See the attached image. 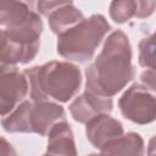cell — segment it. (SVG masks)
Wrapping results in <instances>:
<instances>
[{
	"instance_id": "3957f363",
	"label": "cell",
	"mask_w": 156,
	"mask_h": 156,
	"mask_svg": "<svg viewBox=\"0 0 156 156\" xmlns=\"http://www.w3.org/2000/svg\"><path fill=\"white\" fill-rule=\"evenodd\" d=\"M111 26L105 16L94 13L57 35L56 51L63 58L78 63L89 62Z\"/></svg>"
},
{
	"instance_id": "e0dca14e",
	"label": "cell",
	"mask_w": 156,
	"mask_h": 156,
	"mask_svg": "<svg viewBox=\"0 0 156 156\" xmlns=\"http://www.w3.org/2000/svg\"><path fill=\"white\" fill-rule=\"evenodd\" d=\"M69 4H73V0H37L35 9L39 15L48 17L56 9Z\"/></svg>"
},
{
	"instance_id": "7c38bea8",
	"label": "cell",
	"mask_w": 156,
	"mask_h": 156,
	"mask_svg": "<svg viewBox=\"0 0 156 156\" xmlns=\"http://www.w3.org/2000/svg\"><path fill=\"white\" fill-rule=\"evenodd\" d=\"M33 101L23 100L10 113L2 116L0 123L7 133H30V110Z\"/></svg>"
},
{
	"instance_id": "6da1fadb",
	"label": "cell",
	"mask_w": 156,
	"mask_h": 156,
	"mask_svg": "<svg viewBox=\"0 0 156 156\" xmlns=\"http://www.w3.org/2000/svg\"><path fill=\"white\" fill-rule=\"evenodd\" d=\"M134 74L129 38L117 29L107 37L100 54L85 69V88L98 95L112 98L123 90Z\"/></svg>"
},
{
	"instance_id": "5b68a950",
	"label": "cell",
	"mask_w": 156,
	"mask_h": 156,
	"mask_svg": "<svg viewBox=\"0 0 156 156\" xmlns=\"http://www.w3.org/2000/svg\"><path fill=\"white\" fill-rule=\"evenodd\" d=\"M29 93V83L24 74L17 67H0V116L10 113Z\"/></svg>"
},
{
	"instance_id": "8992f818",
	"label": "cell",
	"mask_w": 156,
	"mask_h": 156,
	"mask_svg": "<svg viewBox=\"0 0 156 156\" xmlns=\"http://www.w3.org/2000/svg\"><path fill=\"white\" fill-rule=\"evenodd\" d=\"M113 107V100L108 96H101L85 89L69 105V112L78 123H85L99 113H110Z\"/></svg>"
},
{
	"instance_id": "52a82bcc",
	"label": "cell",
	"mask_w": 156,
	"mask_h": 156,
	"mask_svg": "<svg viewBox=\"0 0 156 156\" xmlns=\"http://www.w3.org/2000/svg\"><path fill=\"white\" fill-rule=\"evenodd\" d=\"M123 133L122 123L108 113H99L85 122L87 139L96 149H100L105 143Z\"/></svg>"
},
{
	"instance_id": "7a4b0ae2",
	"label": "cell",
	"mask_w": 156,
	"mask_h": 156,
	"mask_svg": "<svg viewBox=\"0 0 156 156\" xmlns=\"http://www.w3.org/2000/svg\"><path fill=\"white\" fill-rule=\"evenodd\" d=\"M29 83L32 101L52 99L68 102L80 89L82 72L74 63L67 61H49L24 71Z\"/></svg>"
},
{
	"instance_id": "4fadbf2b",
	"label": "cell",
	"mask_w": 156,
	"mask_h": 156,
	"mask_svg": "<svg viewBox=\"0 0 156 156\" xmlns=\"http://www.w3.org/2000/svg\"><path fill=\"white\" fill-rule=\"evenodd\" d=\"M83 18H84L83 12L79 9L74 7L73 4H69L52 11L48 16V22L51 32L58 35L60 33L67 30L68 28L80 22Z\"/></svg>"
},
{
	"instance_id": "9c48e42d",
	"label": "cell",
	"mask_w": 156,
	"mask_h": 156,
	"mask_svg": "<svg viewBox=\"0 0 156 156\" xmlns=\"http://www.w3.org/2000/svg\"><path fill=\"white\" fill-rule=\"evenodd\" d=\"M7 38L23 46H32L40 44V35L43 33V21L40 15L30 11L28 17L17 26L4 29Z\"/></svg>"
},
{
	"instance_id": "d6986e66",
	"label": "cell",
	"mask_w": 156,
	"mask_h": 156,
	"mask_svg": "<svg viewBox=\"0 0 156 156\" xmlns=\"http://www.w3.org/2000/svg\"><path fill=\"white\" fill-rule=\"evenodd\" d=\"M140 78H141V83L155 93V78H156L155 68H146V71L141 73Z\"/></svg>"
},
{
	"instance_id": "ba28073f",
	"label": "cell",
	"mask_w": 156,
	"mask_h": 156,
	"mask_svg": "<svg viewBox=\"0 0 156 156\" xmlns=\"http://www.w3.org/2000/svg\"><path fill=\"white\" fill-rule=\"evenodd\" d=\"M61 119H66V113L61 105L49 100L33 101L29 119L30 133L45 136L49 129Z\"/></svg>"
},
{
	"instance_id": "277c9868",
	"label": "cell",
	"mask_w": 156,
	"mask_h": 156,
	"mask_svg": "<svg viewBox=\"0 0 156 156\" xmlns=\"http://www.w3.org/2000/svg\"><path fill=\"white\" fill-rule=\"evenodd\" d=\"M118 107L124 118L136 124H149L155 121V94L143 83L132 84L119 98Z\"/></svg>"
},
{
	"instance_id": "2e32d148",
	"label": "cell",
	"mask_w": 156,
	"mask_h": 156,
	"mask_svg": "<svg viewBox=\"0 0 156 156\" xmlns=\"http://www.w3.org/2000/svg\"><path fill=\"white\" fill-rule=\"evenodd\" d=\"M139 65L155 68V35L150 34L139 43Z\"/></svg>"
},
{
	"instance_id": "30bf717a",
	"label": "cell",
	"mask_w": 156,
	"mask_h": 156,
	"mask_svg": "<svg viewBox=\"0 0 156 156\" xmlns=\"http://www.w3.org/2000/svg\"><path fill=\"white\" fill-rule=\"evenodd\" d=\"M46 154L50 155H76V143L71 126L66 119L57 121L48 132Z\"/></svg>"
},
{
	"instance_id": "ffe728a7",
	"label": "cell",
	"mask_w": 156,
	"mask_h": 156,
	"mask_svg": "<svg viewBox=\"0 0 156 156\" xmlns=\"http://www.w3.org/2000/svg\"><path fill=\"white\" fill-rule=\"evenodd\" d=\"M0 155H16L13 146L2 136H0Z\"/></svg>"
},
{
	"instance_id": "5bb4252c",
	"label": "cell",
	"mask_w": 156,
	"mask_h": 156,
	"mask_svg": "<svg viewBox=\"0 0 156 156\" xmlns=\"http://www.w3.org/2000/svg\"><path fill=\"white\" fill-rule=\"evenodd\" d=\"M32 10L22 0H0V26L7 28L23 22Z\"/></svg>"
},
{
	"instance_id": "9a60e30c",
	"label": "cell",
	"mask_w": 156,
	"mask_h": 156,
	"mask_svg": "<svg viewBox=\"0 0 156 156\" xmlns=\"http://www.w3.org/2000/svg\"><path fill=\"white\" fill-rule=\"evenodd\" d=\"M135 0H112L108 7L110 17L117 24L128 22L132 17H135Z\"/></svg>"
},
{
	"instance_id": "ac0fdd59",
	"label": "cell",
	"mask_w": 156,
	"mask_h": 156,
	"mask_svg": "<svg viewBox=\"0 0 156 156\" xmlns=\"http://www.w3.org/2000/svg\"><path fill=\"white\" fill-rule=\"evenodd\" d=\"M155 2L156 0H135L136 4L135 17L138 18L150 17L155 11Z\"/></svg>"
},
{
	"instance_id": "8fae6325",
	"label": "cell",
	"mask_w": 156,
	"mask_h": 156,
	"mask_svg": "<svg viewBox=\"0 0 156 156\" xmlns=\"http://www.w3.org/2000/svg\"><path fill=\"white\" fill-rule=\"evenodd\" d=\"M99 151L104 155H143L144 140L140 134L128 132L105 143Z\"/></svg>"
}]
</instances>
